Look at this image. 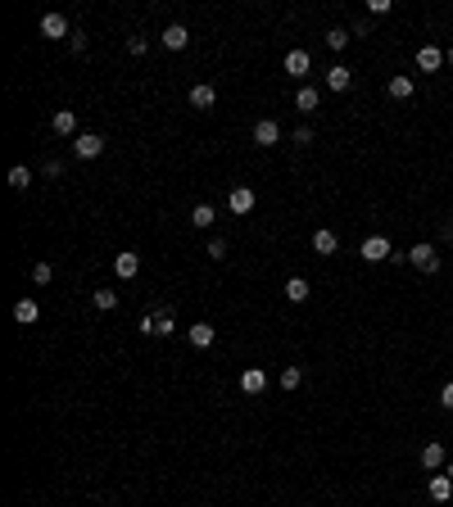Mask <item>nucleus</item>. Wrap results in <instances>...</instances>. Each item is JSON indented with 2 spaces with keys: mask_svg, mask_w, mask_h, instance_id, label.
<instances>
[{
  "mask_svg": "<svg viewBox=\"0 0 453 507\" xmlns=\"http://www.w3.org/2000/svg\"><path fill=\"white\" fill-rule=\"evenodd\" d=\"M73 155L77 159H100L104 155V136L100 131H77L73 136Z\"/></svg>",
  "mask_w": 453,
  "mask_h": 507,
  "instance_id": "nucleus-1",
  "label": "nucleus"
},
{
  "mask_svg": "<svg viewBox=\"0 0 453 507\" xmlns=\"http://www.w3.org/2000/svg\"><path fill=\"white\" fill-rule=\"evenodd\" d=\"M408 263L417 267V272H440V254H435V245H412L408 250Z\"/></svg>",
  "mask_w": 453,
  "mask_h": 507,
  "instance_id": "nucleus-2",
  "label": "nucleus"
},
{
  "mask_svg": "<svg viewBox=\"0 0 453 507\" xmlns=\"http://www.w3.org/2000/svg\"><path fill=\"white\" fill-rule=\"evenodd\" d=\"M254 204H258V195L249 186H231V195H227V208L236 217H245V213H254Z\"/></svg>",
  "mask_w": 453,
  "mask_h": 507,
  "instance_id": "nucleus-3",
  "label": "nucleus"
},
{
  "mask_svg": "<svg viewBox=\"0 0 453 507\" xmlns=\"http://www.w3.org/2000/svg\"><path fill=\"white\" fill-rule=\"evenodd\" d=\"M363 258H368V263H385V258L394 254V245H390V236H368V241H363V250H358Z\"/></svg>",
  "mask_w": 453,
  "mask_h": 507,
  "instance_id": "nucleus-4",
  "label": "nucleus"
},
{
  "mask_svg": "<svg viewBox=\"0 0 453 507\" xmlns=\"http://www.w3.org/2000/svg\"><path fill=\"white\" fill-rule=\"evenodd\" d=\"M41 36H46V41H64V36H73L69 18H64V14H41Z\"/></svg>",
  "mask_w": 453,
  "mask_h": 507,
  "instance_id": "nucleus-5",
  "label": "nucleus"
},
{
  "mask_svg": "<svg viewBox=\"0 0 453 507\" xmlns=\"http://www.w3.org/2000/svg\"><path fill=\"white\" fill-rule=\"evenodd\" d=\"M281 141V122L277 118H258L254 122V145H277Z\"/></svg>",
  "mask_w": 453,
  "mask_h": 507,
  "instance_id": "nucleus-6",
  "label": "nucleus"
},
{
  "mask_svg": "<svg viewBox=\"0 0 453 507\" xmlns=\"http://www.w3.org/2000/svg\"><path fill=\"white\" fill-rule=\"evenodd\" d=\"M335 250H340V236L326 231V227H317V231H313V254H317V258H331Z\"/></svg>",
  "mask_w": 453,
  "mask_h": 507,
  "instance_id": "nucleus-7",
  "label": "nucleus"
},
{
  "mask_svg": "<svg viewBox=\"0 0 453 507\" xmlns=\"http://www.w3.org/2000/svg\"><path fill=\"white\" fill-rule=\"evenodd\" d=\"M240 390H245V394H263L267 390V371L263 367H245L240 371Z\"/></svg>",
  "mask_w": 453,
  "mask_h": 507,
  "instance_id": "nucleus-8",
  "label": "nucleus"
},
{
  "mask_svg": "<svg viewBox=\"0 0 453 507\" xmlns=\"http://www.w3.org/2000/svg\"><path fill=\"white\" fill-rule=\"evenodd\" d=\"M426 494H431L435 503H449V499H453V480H449L445 471H435V476L426 480Z\"/></svg>",
  "mask_w": 453,
  "mask_h": 507,
  "instance_id": "nucleus-9",
  "label": "nucleus"
},
{
  "mask_svg": "<svg viewBox=\"0 0 453 507\" xmlns=\"http://www.w3.org/2000/svg\"><path fill=\"white\" fill-rule=\"evenodd\" d=\"M159 41L168 45V50H186V45H190V32H186L181 23H168V27H163V36H159Z\"/></svg>",
  "mask_w": 453,
  "mask_h": 507,
  "instance_id": "nucleus-10",
  "label": "nucleus"
},
{
  "mask_svg": "<svg viewBox=\"0 0 453 507\" xmlns=\"http://www.w3.org/2000/svg\"><path fill=\"white\" fill-rule=\"evenodd\" d=\"M113 272H118V281H132V276H137L141 272V254H118V258H113Z\"/></svg>",
  "mask_w": 453,
  "mask_h": 507,
  "instance_id": "nucleus-11",
  "label": "nucleus"
},
{
  "mask_svg": "<svg viewBox=\"0 0 453 507\" xmlns=\"http://www.w3.org/2000/svg\"><path fill=\"white\" fill-rule=\"evenodd\" d=\"M186 340L195 344V349H209V344L218 340V327H209V322H195V327L186 331Z\"/></svg>",
  "mask_w": 453,
  "mask_h": 507,
  "instance_id": "nucleus-12",
  "label": "nucleus"
},
{
  "mask_svg": "<svg viewBox=\"0 0 453 507\" xmlns=\"http://www.w3.org/2000/svg\"><path fill=\"white\" fill-rule=\"evenodd\" d=\"M218 104V91L209 82H200V86H190V109H214Z\"/></svg>",
  "mask_w": 453,
  "mask_h": 507,
  "instance_id": "nucleus-13",
  "label": "nucleus"
},
{
  "mask_svg": "<svg viewBox=\"0 0 453 507\" xmlns=\"http://www.w3.org/2000/svg\"><path fill=\"white\" fill-rule=\"evenodd\" d=\"M440 64H445V50H440V45H421L417 50V69L421 73H435Z\"/></svg>",
  "mask_w": 453,
  "mask_h": 507,
  "instance_id": "nucleus-14",
  "label": "nucleus"
},
{
  "mask_svg": "<svg viewBox=\"0 0 453 507\" xmlns=\"http://www.w3.org/2000/svg\"><path fill=\"white\" fill-rule=\"evenodd\" d=\"M326 86H331V91H349V86H354V73L344 69V64H331V69H326Z\"/></svg>",
  "mask_w": 453,
  "mask_h": 507,
  "instance_id": "nucleus-15",
  "label": "nucleus"
},
{
  "mask_svg": "<svg viewBox=\"0 0 453 507\" xmlns=\"http://www.w3.org/2000/svg\"><path fill=\"white\" fill-rule=\"evenodd\" d=\"M308 69H313L308 50H291V55H286V73H291V78H308Z\"/></svg>",
  "mask_w": 453,
  "mask_h": 507,
  "instance_id": "nucleus-16",
  "label": "nucleus"
},
{
  "mask_svg": "<svg viewBox=\"0 0 453 507\" xmlns=\"http://www.w3.org/2000/svg\"><path fill=\"white\" fill-rule=\"evenodd\" d=\"M445 462H449V457H445V444H435V439H431V444L421 448V466H426V471H440Z\"/></svg>",
  "mask_w": 453,
  "mask_h": 507,
  "instance_id": "nucleus-17",
  "label": "nucleus"
},
{
  "mask_svg": "<svg viewBox=\"0 0 453 507\" xmlns=\"http://www.w3.org/2000/svg\"><path fill=\"white\" fill-rule=\"evenodd\" d=\"M385 91H390V100H412V78H408V73H394Z\"/></svg>",
  "mask_w": 453,
  "mask_h": 507,
  "instance_id": "nucleus-18",
  "label": "nucleus"
},
{
  "mask_svg": "<svg viewBox=\"0 0 453 507\" xmlns=\"http://www.w3.org/2000/svg\"><path fill=\"white\" fill-rule=\"evenodd\" d=\"M50 127L60 131V136H77V113H73V109H60V113L50 118Z\"/></svg>",
  "mask_w": 453,
  "mask_h": 507,
  "instance_id": "nucleus-19",
  "label": "nucleus"
},
{
  "mask_svg": "<svg viewBox=\"0 0 453 507\" xmlns=\"http://www.w3.org/2000/svg\"><path fill=\"white\" fill-rule=\"evenodd\" d=\"M214 222H218L214 204H195V208H190V227H200V231H209Z\"/></svg>",
  "mask_w": 453,
  "mask_h": 507,
  "instance_id": "nucleus-20",
  "label": "nucleus"
},
{
  "mask_svg": "<svg viewBox=\"0 0 453 507\" xmlns=\"http://www.w3.org/2000/svg\"><path fill=\"white\" fill-rule=\"evenodd\" d=\"M36 317H41V308H36V299H18V304H14V322H23V327H32Z\"/></svg>",
  "mask_w": 453,
  "mask_h": 507,
  "instance_id": "nucleus-21",
  "label": "nucleus"
},
{
  "mask_svg": "<svg viewBox=\"0 0 453 507\" xmlns=\"http://www.w3.org/2000/svg\"><path fill=\"white\" fill-rule=\"evenodd\" d=\"M286 299H291V304H304L308 299V281H304V276H291V281H286Z\"/></svg>",
  "mask_w": 453,
  "mask_h": 507,
  "instance_id": "nucleus-22",
  "label": "nucleus"
},
{
  "mask_svg": "<svg viewBox=\"0 0 453 507\" xmlns=\"http://www.w3.org/2000/svg\"><path fill=\"white\" fill-rule=\"evenodd\" d=\"M295 109H300V113H317V91H313V86H300V95H295Z\"/></svg>",
  "mask_w": 453,
  "mask_h": 507,
  "instance_id": "nucleus-23",
  "label": "nucleus"
},
{
  "mask_svg": "<svg viewBox=\"0 0 453 507\" xmlns=\"http://www.w3.org/2000/svg\"><path fill=\"white\" fill-rule=\"evenodd\" d=\"M91 304H95L100 313H113V308H118V290H95Z\"/></svg>",
  "mask_w": 453,
  "mask_h": 507,
  "instance_id": "nucleus-24",
  "label": "nucleus"
},
{
  "mask_svg": "<svg viewBox=\"0 0 453 507\" xmlns=\"http://www.w3.org/2000/svg\"><path fill=\"white\" fill-rule=\"evenodd\" d=\"M349 27H331V32H326V45H331V50H344V45H349Z\"/></svg>",
  "mask_w": 453,
  "mask_h": 507,
  "instance_id": "nucleus-25",
  "label": "nucleus"
},
{
  "mask_svg": "<svg viewBox=\"0 0 453 507\" xmlns=\"http://www.w3.org/2000/svg\"><path fill=\"white\" fill-rule=\"evenodd\" d=\"M9 186H14V190H27V186H32V172H27V168H9Z\"/></svg>",
  "mask_w": 453,
  "mask_h": 507,
  "instance_id": "nucleus-26",
  "label": "nucleus"
},
{
  "mask_svg": "<svg viewBox=\"0 0 453 507\" xmlns=\"http://www.w3.org/2000/svg\"><path fill=\"white\" fill-rule=\"evenodd\" d=\"M300 380H304L300 367H281V390H300Z\"/></svg>",
  "mask_w": 453,
  "mask_h": 507,
  "instance_id": "nucleus-27",
  "label": "nucleus"
},
{
  "mask_svg": "<svg viewBox=\"0 0 453 507\" xmlns=\"http://www.w3.org/2000/svg\"><path fill=\"white\" fill-rule=\"evenodd\" d=\"M32 281H36V285H50V281H55V267H50V263H36V267H32Z\"/></svg>",
  "mask_w": 453,
  "mask_h": 507,
  "instance_id": "nucleus-28",
  "label": "nucleus"
},
{
  "mask_svg": "<svg viewBox=\"0 0 453 507\" xmlns=\"http://www.w3.org/2000/svg\"><path fill=\"white\" fill-rule=\"evenodd\" d=\"M146 50H150V41H146V36H127V55H137V59H141Z\"/></svg>",
  "mask_w": 453,
  "mask_h": 507,
  "instance_id": "nucleus-29",
  "label": "nucleus"
},
{
  "mask_svg": "<svg viewBox=\"0 0 453 507\" xmlns=\"http://www.w3.org/2000/svg\"><path fill=\"white\" fill-rule=\"evenodd\" d=\"M291 141H295V145H313V127H295Z\"/></svg>",
  "mask_w": 453,
  "mask_h": 507,
  "instance_id": "nucleus-30",
  "label": "nucleus"
},
{
  "mask_svg": "<svg viewBox=\"0 0 453 507\" xmlns=\"http://www.w3.org/2000/svg\"><path fill=\"white\" fill-rule=\"evenodd\" d=\"M209 258H227V241H209Z\"/></svg>",
  "mask_w": 453,
  "mask_h": 507,
  "instance_id": "nucleus-31",
  "label": "nucleus"
},
{
  "mask_svg": "<svg viewBox=\"0 0 453 507\" xmlns=\"http://www.w3.org/2000/svg\"><path fill=\"white\" fill-rule=\"evenodd\" d=\"M440 408H449V413H453V380H449L445 390H440Z\"/></svg>",
  "mask_w": 453,
  "mask_h": 507,
  "instance_id": "nucleus-32",
  "label": "nucleus"
},
{
  "mask_svg": "<svg viewBox=\"0 0 453 507\" xmlns=\"http://www.w3.org/2000/svg\"><path fill=\"white\" fill-rule=\"evenodd\" d=\"M445 476H449V480H453V462H445Z\"/></svg>",
  "mask_w": 453,
  "mask_h": 507,
  "instance_id": "nucleus-33",
  "label": "nucleus"
},
{
  "mask_svg": "<svg viewBox=\"0 0 453 507\" xmlns=\"http://www.w3.org/2000/svg\"><path fill=\"white\" fill-rule=\"evenodd\" d=\"M445 64H453V45H449V50H445Z\"/></svg>",
  "mask_w": 453,
  "mask_h": 507,
  "instance_id": "nucleus-34",
  "label": "nucleus"
}]
</instances>
